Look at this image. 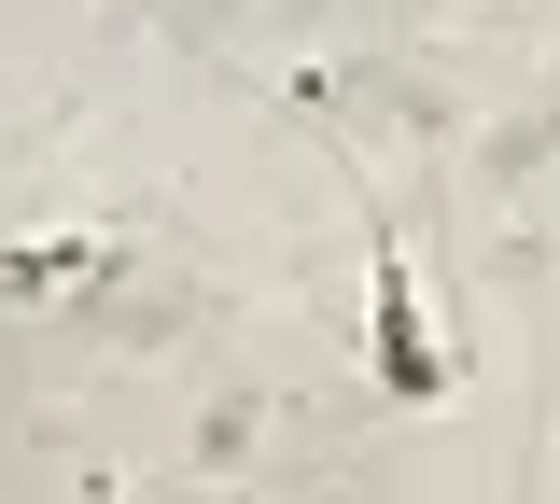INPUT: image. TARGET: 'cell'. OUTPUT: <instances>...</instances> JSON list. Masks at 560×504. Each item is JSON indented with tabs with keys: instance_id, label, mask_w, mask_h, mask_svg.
<instances>
[{
	"instance_id": "6da1fadb",
	"label": "cell",
	"mask_w": 560,
	"mask_h": 504,
	"mask_svg": "<svg viewBox=\"0 0 560 504\" xmlns=\"http://www.w3.org/2000/svg\"><path fill=\"white\" fill-rule=\"evenodd\" d=\"M364 267H378V392L434 407V392H448V351H434V323H420V281H407V253L378 238Z\"/></svg>"
},
{
	"instance_id": "7a4b0ae2",
	"label": "cell",
	"mask_w": 560,
	"mask_h": 504,
	"mask_svg": "<svg viewBox=\"0 0 560 504\" xmlns=\"http://www.w3.org/2000/svg\"><path fill=\"white\" fill-rule=\"evenodd\" d=\"M113 238H28V253H0V294H57V281H84Z\"/></svg>"
}]
</instances>
